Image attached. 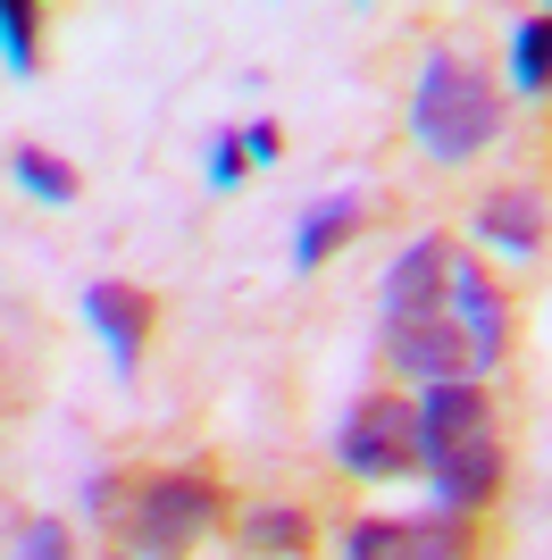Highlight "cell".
<instances>
[{
	"label": "cell",
	"instance_id": "8992f818",
	"mask_svg": "<svg viewBox=\"0 0 552 560\" xmlns=\"http://www.w3.org/2000/svg\"><path fill=\"white\" fill-rule=\"evenodd\" d=\"M344 560H469V518H452V511L360 518L344 536Z\"/></svg>",
	"mask_w": 552,
	"mask_h": 560
},
{
	"label": "cell",
	"instance_id": "7a4b0ae2",
	"mask_svg": "<svg viewBox=\"0 0 552 560\" xmlns=\"http://www.w3.org/2000/svg\"><path fill=\"white\" fill-rule=\"evenodd\" d=\"M418 468L436 477L452 518H478L503 493V427H494L485 385H427L418 394Z\"/></svg>",
	"mask_w": 552,
	"mask_h": 560
},
{
	"label": "cell",
	"instance_id": "277c9868",
	"mask_svg": "<svg viewBox=\"0 0 552 560\" xmlns=\"http://www.w3.org/2000/svg\"><path fill=\"white\" fill-rule=\"evenodd\" d=\"M101 511L117 518L126 552H142V560H184L209 527H218V477H202V468H160V477H135V486H126V502H110V493H101Z\"/></svg>",
	"mask_w": 552,
	"mask_h": 560
},
{
	"label": "cell",
	"instance_id": "3957f363",
	"mask_svg": "<svg viewBox=\"0 0 552 560\" xmlns=\"http://www.w3.org/2000/svg\"><path fill=\"white\" fill-rule=\"evenodd\" d=\"M411 135L427 160H478L485 142L503 135V93H494V75L478 59H460V50H436L411 84Z\"/></svg>",
	"mask_w": 552,
	"mask_h": 560
},
{
	"label": "cell",
	"instance_id": "ba28073f",
	"mask_svg": "<svg viewBox=\"0 0 552 560\" xmlns=\"http://www.w3.org/2000/svg\"><path fill=\"white\" fill-rule=\"evenodd\" d=\"M478 234H485V243H503V252H544V192H536V185L485 192V201H478Z\"/></svg>",
	"mask_w": 552,
	"mask_h": 560
},
{
	"label": "cell",
	"instance_id": "6da1fadb",
	"mask_svg": "<svg viewBox=\"0 0 552 560\" xmlns=\"http://www.w3.org/2000/svg\"><path fill=\"white\" fill-rule=\"evenodd\" d=\"M377 327L393 369L427 385H485V369H503L510 351V302L460 234H418L377 284Z\"/></svg>",
	"mask_w": 552,
	"mask_h": 560
},
{
	"label": "cell",
	"instance_id": "52a82bcc",
	"mask_svg": "<svg viewBox=\"0 0 552 560\" xmlns=\"http://www.w3.org/2000/svg\"><path fill=\"white\" fill-rule=\"evenodd\" d=\"M84 318H92L101 335H110L117 376H135L142 335H151V293H135V284H117V277H101V284H84Z\"/></svg>",
	"mask_w": 552,
	"mask_h": 560
},
{
	"label": "cell",
	"instance_id": "9c48e42d",
	"mask_svg": "<svg viewBox=\"0 0 552 560\" xmlns=\"http://www.w3.org/2000/svg\"><path fill=\"white\" fill-rule=\"evenodd\" d=\"M352 226H360V192H326V201H310L301 226H294V268H326Z\"/></svg>",
	"mask_w": 552,
	"mask_h": 560
},
{
	"label": "cell",
	"instance_id": "5bb4252c",
	"mask_svg": "<svg viewBox=\"0 0 552 560\" xmlns=\"http://www.w3.org/2000/svg\"><path fill=\"white\" fill-rule=\"evenodd\" d=\"M243 176H252V160H243V135H218V142H209V185L234 192Z\"/></svg>",
	"mask_w": 552,
	"mask_h": 560
},
{
	"label": "cell",
	"instance_id": "5b68a950",
	"mask_svg": "<svg viewBox=\"0 0 552 560\" xmlns=\"http://www.w3.org/2000/svg\"><path fill=\"white\" fill-rule=\"evenodd\" d=\"M335 460H344L352 477H368V486L411 477V468H418V401H402V394H368L360 410L344 419V435H335Z\"/></svg>",
	"mask_w": 552,
	"mask_h": 560
},
{
	"label": "cell",
	"instance_id": "7c38bea8",
	"mask_svg": "<svg viewBox=\"0 0 552 560\" xmlns=\"http://www.w3.org/2000/svg\"><path fill=\"white\" fill-rule=\"evenodd\" d=\"M243 544H252V552H301V544H310V518H301L294 502L252 511V518H243Z\"/></svg>",
	"mask_w": 552,
	"mask_h": 560
},
{
	"label": "cell",
	"instance_id": "4fadbf2b",
	"mask_svg": "<svg viewBox=\"0 0 552 560\" xmlns=\"http://www.w3.org/2000/svg\"><path fill=\"white\" fill-rule=\"evenodd\" d=\"M0 59L9 75H34V0H0Z\"/></svg>",
	"mask_w": 552,
	"mask_h": 560
},
{
	"label": "cell",
	"instance_id": "9a60e30c",
	"mask_svg": "<svg viewBox=\"0 0 552 560\" xmlns=\"http://www.w3.org/2000/svg\"><path fill=\"white\" fill-rule=\"evenodd\" d=\"M18 560H68V527H59V518H34L25 544H18Z\"/></svg>",
	"mask_w": 552,
	"mask_h": 560
},
{
	"label": "cell",
	"instance_id": "8fae6325",
	"mask_svg": "<svg viewBox=\"0 0 552 560\" xmlns=\"http://www.w3.org/2000/svg\"><path fill=\"white\" fill-rule=\"evenodd\" d=\"M510 84L519 93H552V9L544 18H519V34H510Z\"/></svg>",
	"mask_w": 552,
	"mask_h": 560
},
{
	"label": "cell",
	"instance_id": "2e32d148",
	"mask_svg": "<svg viewBox=\"0 0 552 560\" xmlns=\"http://www.w3.org/2000/svg\"><path fill=\"white\" fill-rule=\"evenodd\" d=\"M276 151H285L276 117H252V126H243V160H276Z\"/></svg>",
	"mask_w": 552,
	"mask_h": 560
},
{
	"label": "cell",
	"instance_id": "30bf717a",
	"mask_svg": "<svg viewBox=\"0 0 552 560\" xmlns=\"http://www.w3.org/2000/svg\"><path fill=\"white\" fill-rule=\"evenodd\" d=\"M9 176H18L34 201H50V210H68V201H76V167L50 160L43 142H18V151H9Z\"/></svg>",
	"mask_w": 552,
	"mask_h": 560
}]
</instances>
